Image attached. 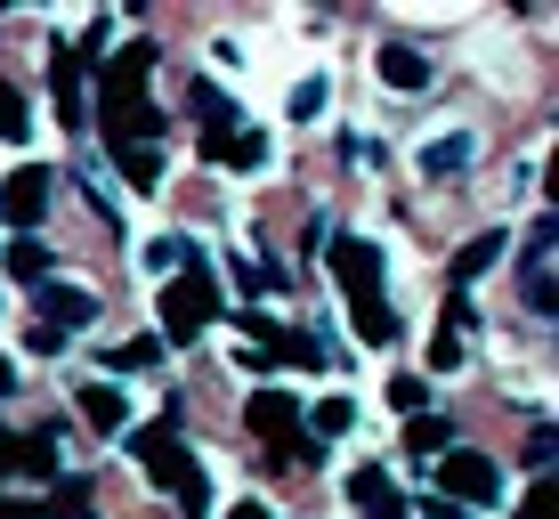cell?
Masks as SVG:
<instances>
[{
    "label": "cell",
    "instance_id": "2e32d148",
    "mask_svg": "<svg viewBox=\"0 0 559 519\" xmlns=\"http://www.w3.org/2000/svg\"><path fill=\"white\" fill-rule=\"evenodd\" d=\"M82 422H90V430H122V422H130V398L114 390V381H90V390H82Z\"/></svg>",
    "mask_w": 559,
    "mask_h": 519
},
{
    "label": "cell",
    "instance_id": "ac0fdd59",
    "mask_svg": "<svg viewBox=\"0 0 559 519\" xmlns=\"http://www.w3.org/2000/svg\"><path fill=\"white\" fill-rule=\"evenodd\" d=\"M454 447V422L447 414H414L406 422V455H447Z\"/></svg>",
    "mask_w": 559,
    "mask_h": 519
},
{
    "label": "cell",
    "instance_id": "7c38bea8",
    "mask_svg": "<svg viewBox=\"0 0 559 519\" xmlns=\"http://www.w3.org/2000/svg\"><path fill=\"white\" fill-rule=\"evenodd\" d=\"M381 82H390V90H406V98H421V90H430L438 73H430V57H421V49L390 42V49H381Z\"/></svg>",
    "mask_w": 559,
    "mask_h": 519
},
{
    "label": "cell",
    "instance_id": "d4e9b609",
    "mask_svg": "<svg viewBox=\"0 0 559 519\" xmlns=\"http://www.w3.org/2000/svg\"><path fill=\"white\" fill-rule=\"evenodd\" d=\"M324 114V73H308V82H293V122H317Z\"/></svg>",
    "mask_w": 559,
    "mask_h": 519
},
{
    "label": "cell",
    "instance_id": "83f0119b",
    "mask_svg": "<svg viewBox=\"0 0 559 519\" xmlns=\"http://www.w3.org/2000/svg\"><path fill=\"white\" fill-rule=\"evenodd\" d=\"M527 463H535V479H551V422H535V438H527Z\"/></svg>",
    "mask_w": 559,
    "mask_h": 519
},
{
    "label": "cell",
    "instance_id": "52a82bcc",
    "mask_svg": "<svg viewBox=\"0 0 559 519\" xmlns=\"http://www.w3.org/2000/svg\"><path fill=\"white\" fill-rule=\"evenodd\" d=\"M243 422H252V438H267L276 447V463L293 455V438H300V398L293 390H260L252 406H243Z\"/></svg>",
    "mask_w": 559,
    "mask_h": 519
},
{
    "label": "cell",
    "instance_id": "277c9868",
    "mask_svg": "<svg viewBox=\"0 0 559 519\" xmlns=\"http://www.w3.org/2000/svg\"><path fill=\"white\" fill-rule=\"evenodd\" d=\"M49 211V163H16L9 179H0V220L16 227V236H33Z\"/></svg>",
    "mask_w": 559,
    "mask_h": 519
},
{
    "label": "cell",
    "instance_id": "ffe728a7",
    "mask_svg": "<svg viewBox=\"0 0 559 519\" xmlns=\"http://www.w3.org/2000/svg\"><path fill=\"white\" fill-rule=\"evenodd\" d=\"M519 293H527V309H535V317H551V309H559V293H551V260H527V268H519Z\"/></svg>",
    "mask_w": 559,
    "mask_h": 519
},
{
    "label": "cell",
    "instance_id": "9a60e30c",
    "mask_svg": "<svg viewBox=\"0 0 559 519\" xmlns=\"http://www.w3.org/2000/svg\"><path fill=\"white\" fill-rule=\"evenodd\" d=\"M0 268H9V276L25 284V293H41V284H49V252H41L33 236H9V252H0Z\"/></svg>",
    "mask_w": 559,
    "mask_h": 519
},
{
    "label": "cell",
    "instance_id": "e0dca14e",
    "mask_svg": "<svg viewBox=\"0 0 559 519\" xmlns=\"http://www.w3.org/2000/svg\"><path fill=\"white\" fill-rule=\"evenodd\" d=\"M49 82H57V106H66V122L82 130V57H73L66 42H57V73H49Z\"/></svg>",
    "mask_w": 559,
    "mask_h": 519
},
{
    "label": "cell",
    "instance_id": "9c48e42d",
    "mask_svg": "<svg viewBox=\"0 0 559 519\" xmlns=\"http://www.w3.org/2000/svg\"><path fill=\"white\" fill-rule=\"evenodd\" d=\"M41 325L49 333H66V325H98V293H90V284H41Z\"/></svg>",
    "mask_w": 559,
    "mask_h": 519
},
{
    "label": "cell",
    "instance_id": "f546056e",
    "mask_svg": "<svg viewBox=\"0 0 559 519\" xmlns=\"http://www.w3.org/2000/svg\"><path fill=\"white\" fill-rule=\"evenodd\" d=\"M179 504H187V519H203V511H211V487H203V471H187V487H179Z\"/></svg>",
    "mask_w": 559,
    "mask_h": 519
},
{
    "label": "cell",
    "instance_id": "d6a6232c",
    "mask_svg": "<svg viewBox=\"0 0 559 519\" xmlns=\"http://www.w3.org/2000/svg\"><path fill=\"white\" fill-rule=\"evenodd\" d=\"M0 519H41V511H33V504H0Z\"/></svg>",
    "mask_w": 559,
    "mask_h": 519
},
{
    "label": "cell",
    "instance_id": "5b68a950",
    "mask_svg": "<svg viewBox=\"0 0 559 519\" xmlns=\"http://www.w3.org/2000/svg\"><path fill=\"white\" fill-rule=\"evenodd\" d=\"M130 455H139V471L154 479V487H170V495H179L187 471H195V455L170 438V422H154V430H130Z\"/></svg>",
    "mask_w": 559,
    "mask_h": 519
},
{
    "label": "cell",
    "instance_id": "484cf974",
    "mask_svg": "<svg viewBox=\"0 0 559 519\" xmlns=\"http://www.w3.org/2000/svg\"><path fill=\"white\" fill-rule=\"evenodd\" d=\"M349 422H357V406H349V398H324V406H317V438H341Z\"/></svg>",
    "mask_w": 559,
    "mask_h": 519
},
{
    "label": "cell",
    "instance_id": "4dcf8cb0",
    "mask_svg": "<svg viewBox=\"0 0 559 519\" xmlns=\"http://www.w3.org/2000/svg\"><path fill=\"white\" fill-rule=\"evenodd\" d=\"M430 365H438V374H454V365H462V333H438L430 341Z\"/></svg>",
    "mask_w": 559,
    "mask_h": 519
},
{
    "label": "cell",
    "instance_id": "7402d4cb",
    "mask_svg": "<svg viewBox=\"0 0 559 519\" xmlns=\"http://www.w3.org/2000/svg\"><path fill=\"white\" fill-rule=\"evenodd\" d=\"M114 374H146V365H163V333H146V341H122V350L106 357Z\"/></svg>",
    "mask_w": 559,
    "mask_h": 519
},
{
    "label": "cell",
    "instance_id": "4fadbf2b",
    "mask_svg": "<svg viewBox=\"0 0 559 519\" xmlns=\"http://www.w3.org/2000/svg\"><path fill=\"white\" fill-rule=\"evenodd\" d=\"M471 155H478L471 130H438V139L421 146V170H430V179H454V170H471Z\"/></svg>",
    "mask_w": 559,
    "mask_h": 519
},
{
    "label": "cell",
    "instance_id": "f1b7e54d",
    "mask_svg": "<svg viewBox=\"0 0 559 519\" xmlns=\"http://www.w3.org/2000/svg\"><path fill=\"white\" fill-rule=\"evenodd\" d=\"M236 284H243V293H267V284H276V268H267V260H236Z\"/></svg>",
    "mask_w": 559,
    "mask_h": 519
},
{
    "label": "cell",
    "instance_id": "cb8c5ba5",
    "mask_svg": "<svg viewBox=\"0 0 559 519\" xmlns=\"http://www.w3.org/2000/svg\"><path fill=\"white\" fill-rule=\"evenodd\" d=\"M390 406H397V422H414V414H430V381H414V374H397V381H390Z\"/></svg>",
    "mask_w": 559,
    "mask_h": 519
},
{
    "label": "cell",
    "instance_id": "e575fe53",
    "mask_svg": "<svg viewBox=\"0 0 559 519\" xmlns=\"http://www.w3.org/2000/svg\"><path fill=\"white\" fill-rule=\"evenodd\" d=\"M9 390H16V365H9V357H0V398H9Z\"/></svg>",
    "mask_w": 559,
    "mask_h": 519
},
{
    "label": "cell",
    "instance_id": "8992f818",
    "mask_svg": "<svg viewBox=\"0 0 559 519\" xmlns=\"http://www.w3.org/2000/svg\"><path fill=\"white\" fill-rule=\"evenodd\" d=\"M438 479H447V504L462 511V504H495V495H503V471H495L487 463V455H471V447H462V455H447V463H438Z\"/></svg>",
    "mask_w": 559,
    "mask_h": 519
},
{
    "label": "cell",
    "instance_id": "6da1fadb",
    "mask_svg": "<svg viewBox=\"0 0 559 519\" xmlns=\"http://www.w3.org/2000/svg\"><path fill=\"white\" fill-rule=\"evenodd\" d=\"M146 82H154V42L139 33V42H122V49L106 57V73H98V122L139 114V106H146Z\"/></svg>",
    "mask_w": 559,
    "mask_h": 519
},
{
    "label": "cell",
    "instance_id": "603a6c76",
    "mask_svg": "<svg viewBox=\"0 0 559 519\" xmlns=\"http://www.w3.org/2000/svg\"><path fill=\"white\" fill-rule=\"evenodd\" d=\"M41 519H98V511H90V479H57V504Z\"/></svg>",
    "mask_w": 559,
    "mask_h": 519
},
{
    "label": "cell",
    "instance_id": "ba28073f",
    "mask_svg": "<svg viewBox=\"0 0 559 519\" xmlns=\"http://www.w3.org/2000/svg\"><path fill=\"white\" fill-rule=\"evenodd\" d=\"M333 284L349 293V309H357V300H381V252L365 236H341L333 244Z\"/></svg>",
    "mask_w": 559,
    "mask_h": 519
},
{
    "label": "cell",
    "instance_id": "7a4b0ae2",
    "mask_svg": "<svg viewBox=\"0 0 559 519\" xmlns=\"http://www.w3.org/2000/svg\"><path fill=\"white\" fill-rule=\"evenodd\" d=\"M219 317V276L211 268H187V276L163 284V341H195Z\"/></svg>",
    "mask_w": 559,
    "mask_h": 519
},
{
    "label": "cell",
    "instance_id": "30bf717a",
    "mask_svg": "<svg viewBox=\"0 0 559 519\" xmlns=\"http://www.w3.org/2000/svg\"><path fill=\"white\" fill-rule=\"evenodd\" d=\"M0 479H57V438H49V430L0 438Z\"/></svg>",
    "mask_w": 559,
    "mask_h": 519
},
{
    "label": "cell",
    "instance_id": "8fae6325",
    "mask_svg": "<svg viewBox=\"0 0 559 519\" xmlns=\"http://www.w3.org/2000/svg\"><path fill=\"white\" fill-rule=\"evenodd\" d=\"M349 495H357V511H365V519H414V511H406V495L390 487V471H381V463L349 471Z\"/></svg>",
    "mask_w": 559,
    "mask_h": 519
},
{
    "label": "cell",
    "instance_id": "836d02e7",
    "mask_svg": "<svg viewBox=\"0 0 559 519\" xmlns=\"http://www.w3.org/2000/svg\"><path fill=\"white\" fill-rule=\"evenodd\" d=\"M227 519H267V504H236V511H227Z\"/></svg>",
    "mask_w": 559,
    "mask_h": 519
},
{
    "label": "cell",
    "instance_id": "d6986e66",
    "mask_svg": "<svg viewBox=\"0 0 559 519\" xmlns=\"http://www.w3.org/2000/svg\"><path fill=\"white\" fill-rule=\"evenodd\" d=\"M357 341H373V350L397 341V309H390V300H357Z\"/></svg>",
    "mask_w": 559,
    "mask_h": 519
},
{
    "label": "cell",
    "instance_id": "4316f807",
    "mask_svg": "<svg viewBox=\"0 0 559 519\" xmlns=\"http://www.w3.org/2000/svg\"><path fill=\"white\" fill-rule=\"evenodd\" d=\"M0 139H9V146L25 139V98H16L9 82H0Z\"/></svg>",
    "mask_w": 559,
    "mask_h": 519
},
{
    "label": "cell",
    "instance_id": "5bb4252c",
    "mask_svg": "<svg viewBox=\"0 0 559 519\" xmlns=\"http://www.w3.org/2000/svg\"><path fill=\"white\" fill-rule=\"evenodd\" d=\"M495 260H503V227H487V236H471V244L454 252V268H447V276H454V293H462V284H478Z\"/></svg>",
    "mask_w": 559,
    "mask_h": 519
},
{
    "label": "cell",
    "instance_id": "44dd1931",
    "mask_svg": "<svg viewBox=\"0 0 559 519\" xmlns=\"http://www.w3.org/2000/svg\"><path fill=\"white\" fill-rule=\"evenodd\" d=\"M146 268H163V276H187V268H195V244H187V236H154V244H146Z\"/></svg>",
    "mask_w": 559,
    "mask_h": 519
},
{
    "label": "cell",
    "instance_id": "3957f363",
    "mask_svg": "<svg viewBox=\"0 0 559 519\" xmlns=\"http://www.w3.org/2000/svg\"><path fill=\"white\" fill-rule=\"evenodd\" d=\"M98 130H106V155L122 163L130 187H163V155H154V106L114 114V122H98Z\"/></svg>",
    "mask_w": 559,
    "mask_h": 519
},
{
    "label": "cell",
    "instance_id": "1f68e13d",
    "mask_svg": "<svg viewBox=\"0 0 559 519\" xmlns=\"http://www.w3.org/2000/svg\"><path fill=\"white\" fill-rule=\"evenodd\" d=\"M519 519H551V479H535L527 504H519Z\"/></svg>",
    "mask_w": 559,
    "mask_h": 519
}]
</instances>
